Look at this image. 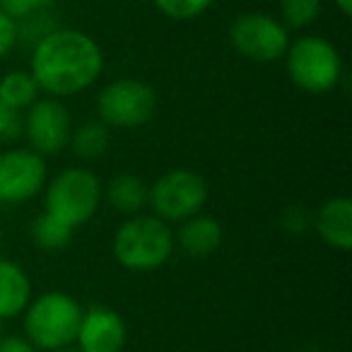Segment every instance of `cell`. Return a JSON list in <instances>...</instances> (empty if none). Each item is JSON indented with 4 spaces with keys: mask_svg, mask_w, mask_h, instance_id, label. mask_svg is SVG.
<instances>
[{
    "mask_svg": "<svg viewBox=\"0 0 352 352\" xmlns=\"http://www.w3.org/2000/svg\"><path fill=\"white\" fill-rule=\"evenodd\" d=\"M314 230L338 251L352 249V201L347 196L328 198L314 215Z\"/></svg>",
    "mask_w": 352,
    "mask_h": 352,
    "instance_id": "12",
    "label": "cell"
},
{
    "mask_svg": "<svg viewBox=\"0 0 352 352\" xmlns=\"http://www.w3.org/2000/svg\"><path fill=\"white\" fill-rule=\"evenodd\" d=\"M111 251L123 268L147 273L171 258L174 234L157 215H133L116 230Z\"/></svg>",
    "mask_w": 352,
    "mask_h": 352,
    "instance_id": "2",
    "label": "cell"
},
{
    "mask_svg": "<svg viewBox=\"0 0 352 352\" xmlns=\"http://www.w3.org/2000/svg\"><path fill=\"white\" fill-rule=\"evenodd\" d=\"M54 0H0V10L10 15L12 20H22V17L32 15V12H39L51 8Z\"/></svg>",
    "mask_w": 352,
    "mask_h": 352,
    "instance_id": "24",
    "label": "cell"
},
{
    "mask_svg": "<svg viewBox=\"0 0 352 352\" xmlns=\"http://www.w3.org/2000/svg\"><path fill=\"white\" fill-rule=\"evenodd\" d=\"M0 352H36V347L27 338L0 336Z\"/></svg>",
    "mask_w": 352,
    "mask_h": 352,
    "instance_id": "26",
    "label": "cell"
},
{
    "mask_svg": "<svg viewBox=\"0 0 352 352\" xmlns=\"http://www.w3.org/2000/svg\"><path fill=\"white\" fill-rule=\"evenodd\" d=\"M56 30V22L51 17V8L39 12H32V15L17 20V41H30L32 46L39 39H44L49 32Z\"/></svg>",
    "mask_w": 352,
    "mask_h": 352,
    "instance_id": "21",
    "label": "cell"
},
{
    "mask_svg": "<svg viewBox=\"0 0 352 352\" xmlns=\"http://www.w3.org/2000/svg\"><path fill=\"white\" fill-rule=\"evenodd\" d=\"M147 203L160 220L184 222L206 208V179L191 169H171L147 188Z\"/></svg>",
    "mask_w": 352,
    "mask_h": 352,
    "instance_id": "6",
    "label": "cell"
},
{
    "mask_svg": "<svg viewBox=\"0 0 352 352\" xmlns=\"http://www.w3.org/2000/svg\"><path fill=\"white\" fill-rule=\"evenodd\" d=\"M109 142H111V135H109L107 123L87 121L70 133L68 145L73 147V152L80 160H99L102 155H107Z\"/></svg>",
    "mask_w": 352,
    "mask_h": 352,
    "instance_id": "16",
    "label": "cell"
},
{
    "mask_svg": "<svg viewBox=\"0 0 352 352\" xmlns=\"http://www.w3.org/2000/svg\"><path fill=\"white\" fill-rule=\"evenodd\" d=\"M46 164L34 150H8L0 155V201L25 203L44 188Z\"/></svg>",
    "mask_w": 352,
    "mask_h": 352,
    "instance_id": "9",
    "label": "cell"
},
{
    "mask_svg": "<svg viewBox=\"0 0 352 352\" xmlns=\"http://www.w3.org/2000/svg\"><path fill=\"white\" fill-rule=\"evenodd\" d=\"M107 201L116 212L135 215L147 206V186L135 174H118L107 188Z\"/></svg>",
    "mask_w": 352,
    "mask_h": 352,
    "instance_id": "15",
    "label": "cell"
},
{
    "mask_svg": "<svg viewBox=\"0 0 352 352\" xmlns=\"http://www.w3.org/2000/svg\"><path fill=\"white\" fill-rule=\"evenodd\" d=\"M280 225H283V230H287L289 234H304V232L314 225V215L307 210V208L292 206V208H287V210L283 212V217H280Z\"/></svg>",
    "mask_w": 352,
    "mask_h": 352,
    "instance_id": "23",
    "label": "cell"
},
{
    "mask_svg": "<svg viewBox=\"0 0 352 352\" xmlns=\"http://www.w3.org/2000/svg\"><path fill=\"white\" fill-rule=\"evenodd\" d=\"M176 239H179V246H182V251L186 256H191V258H196V261L208 258V256L215 254V251L220 249L222 227L217 220L198 212V215H193L182 222Z\"/></svg>",
    "mask_w": 352,
    "mask_h": 352,
    "instance_id": "13",
    "label": "cell"
},
{
    "mask_svg": "<svg viewBox=\"0 0 352 352\" xmlns=\"http://www.w3.org/2000/svg\"><path fill=\"white\" fill-rule=\"evenodd\" d=\"M287 75L299 89L309 94L331 92L342 75L338 49L323 36H302L285 51Z\"/></svg>",
    "mask_w": 352,
    "mask_h": 352,
    "instance_id": "5",
    "label": "cell"
},
{
    "mask_svg": "<svg viewBox=\"0 0 352 352\" xmlns=\"http://www.w3.org/2000/svg\"><path fill=\"white\" fill-rule=\"evenodd\" d=\"M32 299V283L27 273L12 261L0 258V318H15Z\"/></svg>",
    "mask_w": 352,
    "mask_h": 352,
    "instance_id": "14",
    "label": "cell"
},
{
    "mask_svg": "<svg viewBox=\"0 0 352 352\" xmlns=\"http://www.w3.org/2000/svg\"><path fill=\"white\" fill-rule=\"evenodd\" d=\"M321 0H280V17L287 30H304L321 17Z\"/></svg>",
    "mask_w": 352,
    "mask_h": 352,
    "instance_id": "19",
    "label": "cell"
},
{
    "mask_svg": "<svg viewBox=\"0 0 352 352\" xmlns=\"http://www.w3.org/2000/svg\"><path fill=\"white\" fill-rule=\"evenodd\" d=\"M80 318H82V307L68 292L58 289L44 292L36 299H30L25 309L27 340L36 350H63L78 338Z\"/></svg>",
    "mask_w": 352,
    "mask_h": 352,
    "instance_id": "3",
    "label": "cell"
},
{
    "mask_svg": "<svg viewBox=\"0 0 352 352\" xmlns=\"http://www.w3.org/2000/svg\"><path fill=\"white\" fill-rule=\"evenodd\" d=\"M32 239L39 249L58 251L68 246V241L73 239V230L58 222L54 215H49V212H41L32 225Z\"/></svg>",
    "mask_w": 352,
    "mask_h": 352,
    "instance_id": "18",
    "label": "cell"
},
{
    "mask_svg": "<svg viewBox=\"0 0 352 352\" xmlns=\"http://www.w3.org/2000/svg\"><path fill=\"white\" fill-rule=\"evenodd\" d=\"M25 133V118H22V111L8 107L6 102H0V140H17Z\"/></svg>",
    "mask_w": 352,
    "mask_h": 352,
    "instance_id": "22",
    "label": "cell"
},
{
    "mask_svg": "<svg viewBox=\"0 0 352 352\" xmlns=\"http://www.w3.org/2000/svg\"><path fill=\"white\" fill-rule=\"evenodd\" d=\"M99 203H102L99 179L82 166L60 171L46 188V212L73 232L92 220Z\"/></svg>",
    "mask_w": 352,
    "mask_h": 352,
    "instance_id": "4",
    "label": "cell"
},
{
    "mask_svg": "<svg viewBox=\"0 0 352 352\" xmlns=\"http://www.w3.org/2000/svg\"><path fill=\"white\" fill-rule=\"evenodd\" d=\"M230 41L236 54L254 63H273L289 46V30L268 12H244L230 27Z\"/></svg>",
    "mask_w": 352,
    "mask_h": 352,
    "instance_id": "8",
    "label": "cell"
},
{
    "mask_svg": "<svg viewBox=\"0 0 352 352\" xmlns=\"http://www.w3.org/2000/svg\"><path fill=\"white\" fill-rule=\"evenodd\" d=\"M0 321H3V318H0ZM0 336H3V328H0Z\"/></svg>",
    "mask_w": 352,
    "mask_h": 352,
    "instance_id": "29",
    "label": "cell"
},
{
    "mask_svg": "<svg viewBox=\"0 0 352 352\" xmlns=\"http://www.w3.org/2000/svg\"><path fill=\"white\" fill-rule=\"evenodd\" d=\"M152 3L162 15L176 22L196 20L212 6V0H152Z\"/></svg>",
    "mask_w": 352,
    "mask_h": 352,
    "instance_id": "20",
    "label": "cell"
},
{
    "mask_svg": "<svg viewBox=\"0 0 352 352\" xmlns=\"http://www.w3.org/2000/svg\"><path fill=\"white\" fill-rule=\"evenodd\" d=\"M333 3H336V8H338L340 15H345V17L352 15V0H333Z\"/></svg>",
    "mask_w": 352,
    "mask_h": 352,
    "instance_id": "27",
    "label": "cell"
},
{
    "mask_svg": "<svg viewBox=\"0 0 352 352\" xmlns=\"http://www.w3.org/2000/svg\"><path fill=\"white\" fill-rule=\"evenodd\" d=\"M17 44V20L0 10V58L8 56Z\"/></svg>",
    "mask_w": 352,
    "mask_h": 352,
    "instance_id": "25",
    "label": "cell"
},
{
    "mask_svg": "<svg viewBox=\"0 0 352 352\" xmlns=\"http://www.w3.org/2000/svg\"><path fill=\"white\" fill-rule=\"evenodd\" d=\"M54 352H80V350H68V347H63V350H54Z\"/></svg>",
    "mask_w": 352,
    "mask_h": 352,
    "instance_id": "28",
    "label": "cell"
},
{
    "mask_svg": "<svg viewBox=\"0 0 352 352\" xmlns=\"http://www.w3.org/2000/svg\"><path fill=\"white\" fill-rule=\"evenodd\" d=\"M70 113L56 97L36 99L27 109L25 118V135L30 140L32 150L44 155H58L70 142Z\"/></svg>",
    "mask_w": 352,
    "mask_h": 352,
    "instance_id": "10",
    "label": "cell"
},
{
    "mask_svg": "<svg viewBox=\"0 0 352 352\" xmlns=\"http://www.w3.org/2000/svg\"><path fill=\"white\" fill-rule=\"evenodd\" d=\"M157 94L142 80L121 78L109 82L97 97L99 121L109 128H140L155 116Z\"/></svg>",
    "mask_w": 352,
    "mask_h": 352,
    "instance_id": "7",
    "label": "cell"
},
{
    "mask_svg": "<svg viewBox=\"0 0 352 352\" xmlns=\"http://www.w3.org/2000/svg\"><path fill=\"white\" fill-rule=\"evenodd\" d=\"M128 340V328L121 314L109 307H92L82 311L75 342L80 352H121Z\"/></svg>",
    "mask_w": 352,
    "mask_h": 352,
    "instance_id": "11",
    "label": "cell"
},
{
    "mask_svg": "<svg viewBox=\"0 0 352 352\" xmlns=\"http://www.w3.org/2000/svg\"><path fill=\"white\" fill-rule=\"evenodd\" d=\"M39 92L41 89L36 80L32 78V73H25V70L8 73L0 80V102H6L8 107L17 109V111L30 109L39 99Z\"/></svg>",
    "mask_w": 352,
    "mask_h": 352,
    "instance_id": "17",
    "label": "cell"
},
{
    "mask_svg": "<svg viewBox=\"0 0 352 352\" xmlns=\"http://www.w3.org/2000/svg\"><path fill=\"white\" fill-rule=\"evenodd\" d=\"M104 70L99 44L80 30H60L39 39L32 51V78L51 97H73L92 87Z\"/></svg>",
    "mask_w": 352,
    "mask_h": 352,
    "instance_id": "1",
    "label": "cell"
}]
</instances>
